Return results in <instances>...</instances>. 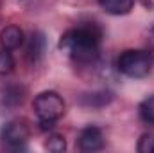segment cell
Segmentation results:
<instances>
[{"label": "cell", "mask_w": 154, "mask_h": 153, "mask_svg": "<svg viewBox=\"0 0 154 153\" xmlns=\"http://www.w3.org/2000/svg\"><path fill=\"white\" fill-rule=\"evenodd\" d=\"M100 29L97 25H81L77 29L66 31L59 47L65 49L75 61L79 63H90L95 61L99 56V47H100Z\"/></svg>", "instance_id": "6da1fadb"}, {"label": "cell", "mask_w": 154, "mask_h": 153, "mask_svg": "<svg viewBox=\"0 0 154 153\" xmlns=\"http://www.w3.org/2000/svg\"><path fill=\"white\" fill-rule=\"evenodd\" d=\"M152 65H154V58L147 50L129 49V50H124L116 60V69L124 76L134 77V79L149 76V72L152 70Z\"/></svg>", "instance_id": "7a4b0ae2"}, {"label": "cell", "mask_w": 154, "mask_h": 153, "mask_svg": "<svg viewBox=\"0 0 154 153\" xmlns=\"http://www.w3.org/2000/svg\"><path fill=\"white\" fill-rule=\"evenodd\" d=\"M34 112L38 115L39 122H56L63 112H65V101L57 92H41L36 96L34 103Z\"/></svg>", "instance_id": "3957f363"}, {"label": "cell", "mask_w": 154, "mask_h": 153, "mask_svg": "<svg viewBox=\"0 0 154 153\" xmlns=\"http://www.w3.org/2000/svg\"><path fill=\"white\" fill-rule=\"evenodd\" d=\"M0 139L7 148H23L29 139V128L22 121H9L0 130Z\"/></svg>", "instance_id": "277c9868"}, {"label": "cell", "mask_w": 154, "mask_h": 153, "mask_svg": "<svg viewBox=\"0 0 154 153\" xmlns=\"http://www.w3.org/2000/svg\"><path fill=\"white\" fill-rule=\"evenodd\" d=\"M79 150L84 153H91V151H99L104 148V137L102 132L97 126H86L81 135H79Z\"/></svg>", "instance_id": "5b68a950"}, {"label": "cell", "mask_w": 154, "mask_h": 153, "mask_svg": "<svg viewBox=\"0 0 154 153\" xmlns=\"http://www.w3.org/2000/svg\"><path fill=\"white\" fill-rule=\"evenodd\" d=\"M0 43H2V49H7V50L18 49L23 43V33H22V29L16 27V25H7L0 33Z\"/></svg>", "instance_id": "8992f818"}, {"label": "cell", "mask_w": 154, "mask_h": 153, "mask_svg": "<svg viewBox=\"0 0 154 153\" xmlns=\"http://www.w3.org/2000/svg\"><path fill=\"white\" fill-rule=\"evenodd\" d=\"M99 5H100L106 13L120 16V15L131 13V9H133V5H134V0H99Z\"/></svg>", "instance_id": "52a82bcc"}, {"label": "cell", "mask_w": 154, "mask_h": 153, "mask_svg": "<svg viewBox=\"0 0 154 153\" xmlns=\"http://www.w3.org/2000/svg\"><path fill=\"white\" fill-rule=\"evenodd\" d=\"M14 67V60L11 56V52L7 49H0V76H5L13 70Z\"/></svg>", "instance_id": "ba28073f"}, {"label": "cell", "mask_w": 154, "mask_h": 153, "mask_svg": "<svg viewBox=\"0 0 154 153\" xmlns=\"http://www.w3.org/2000/svg\"><path fill=\"white\" fill-rule=\"evenodd\" d=\"M140 115L145 122L154 124V97L145 99L142 105H140Z\"/></svg>", "instance_id": "9c48e42d"}, {"label": "cell", "mask_w": 154, "mask_h": 153, "mask_svg": "<svg viewBox=\"0 0 154 153\" xmlns=\"http://www.w3.org/2000/svg\"><path fill=\"white\" fill-rule=\"evenodd\" d=\"M45 148H47L48 151L61 153V151H65V150H66V142H65V139H63L61 135H52V137H48V141H47Z\"/></svg>", "instance_id": "30bf717a"}, {"label": "cell", "mask_w": 154, "mask_h": 153, "mask_svg": "<svg viewBox=\"0 0 154 153\" xmlns=\"http://www.w3.org/2000/svg\"><path fill=\"white\" fill-rule=\"evenodd\" d=\"M136 150L140 153H154V133H143L138 141Z\"/></svg>", "instance_id": "8fae6325"}, {"label": "cell", "mask_w": 154, "mask_h": 153, "mask_svg": "<svg viewBox=\"0 0 154 153\" xmlns=\"http://www.w3.org/2000/svg\"><path fill=\"white\" fill-rule=\"evenodd\" d=\"M41 52H43V40L41 36H34L32 34V38H31V45H29V56H32L34 60L41 56Z\"/></svg>", "instance_id": "7c38bea8"}]
</instances>
